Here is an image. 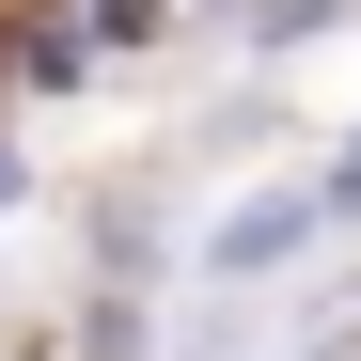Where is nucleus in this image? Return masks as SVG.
Masks as SVG:
<instances>
[{"label":"nucleus","instance_id":"f257e3e1","mask_svg":"<svg viewBox=\"0 0 361 361\" xmlns=\"http://www.w3.org/2000/svg\"><path fill=\"white\" fill-rule=\"evenodd\" d=\"M298 235H314V189H252V204H235V220L204 235V252H220L235 283H252V267H283V252H298Z\"/></svg>","mask_w":361,"mask_h":361},{"label":"nucleus","instance_id":"f03ea898","mask_svg":"<svg viewBox=\"0 0 361 361\" xmlns=\"http://www.w3.org/2000/svg\"><path fill=\"white\" fill-rule=\"evenodd\" d=\"M157 16H189V0H63V47H126V32H157Z\"/></svg>","mask_w":361,"mask_h":361}]
</instances>
